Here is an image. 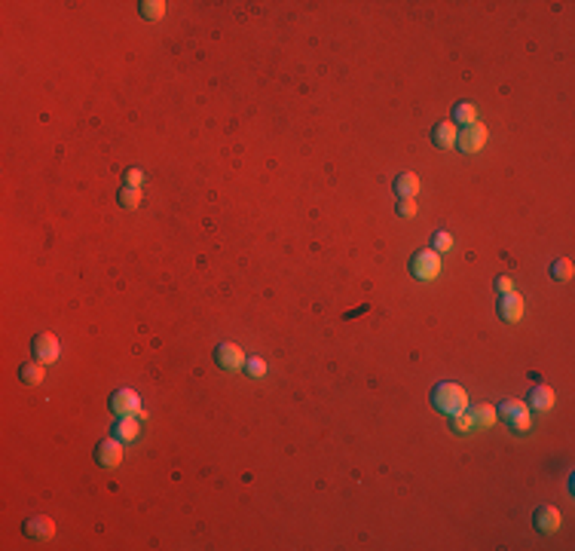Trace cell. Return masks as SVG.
I'll return each mask as SVG.
<instances>
[{"label": "cell", "instance_id": "19", "mask_svg": "<svg viewBox=\"0 0 575 551\" xmlns=\"http://www.w3.org/2000/svg\"><path fill=\"white\" fill-rule=\"evenodd\" d=\"M472 417H474V426H481V429H493L499 423V413H496L493 404H478L472 411Z\"/></svg>", "mask_w": 575, "mask_h": 551}, {"label": "cell", "instance_id": "21", "mask_svg": "<svg viewBox=\"0 0 575 551\" xmlns=\"http://www.w3.org/2000/svg\"><path fill=\"white\" fill-rule=\"evenodd\" d=\"M450 429H453V432H459V435H468V432H472V429H478V426H474V417H472V413H468V411H462V413H456V417H453Z\"/></svg>", "mask_w": 575, "mask_h": 551}, {"label": "cell", "instance_id": "17", "mask_svg": "<svg viewBox=\"0 0 575 551\" xmlns=\"http://www.w3.org/2000/svg\"><path fill=\"white\" fill-rule=\"evenodd\" d=\"M166 12H168L166 0H141L138 3V16L147 19V22H159V19H166Z\"/></svg>", "mask_w": 575, "mask_h": 551}, {"label": "cell", "instance_id": "25", "mask_svg": "<svg viewBox=\"0 0 575 551\" xmlns=\"http://www.w3.org/2000/svg\"><path fill=\"white\" fill-rule=\"evenodd\" d=\"M123 178H126V187H138L141 190V184H144V172L141 169H126V172H123Z\"/></svg>", "mask_w": 575, "mask_h": 551}, {"label": "cell", "instance_id": "11", "mask_svg": "<svg viewBox=\"0 0 575 551\" xmlns=\"http://www.w3.org/2000/svg\"><path fill=\"white\" fill-rule=\"evenodd\" d=\"M496 313H499L502 321H508V325H514V321L524 319V297H520L518 291H508L502 294L499 306H496Z\"/></svg>", "mask_w": 575, "mask_h": 551}, {"label": "cell", "instance_id": "5", "mask_svg": "<svg viewBox=\"0 0 575 551\" xmlns=\"http://www.w3.org/2000/svg\"><path fill=\"white\" fill-rule=\"evenodd\" d=\"M245 352L239 350L236 343H218L214 346V365L227 374H236V371H245Z\"/></svg>", "mask_w": 575, "mask_h": 551}, {"label": "cell", "instance_id": "20", "mask_svg": "<svg viewBox=\"0 0 575 551\" xmlns=\"http://www.w3.org/2000/svg\"><path fill=\"white\" fill-rule=\"evenodd\" d=\"M548 273H551V279H554V282H570V279H572V273H575V267H572V260H570V258H557V260H551Z\"/></svg>", "mask_w": 575, "mask_h": 551}, {"label": "cell", "instance_id": "1", "mask_svg": "<svg viewBox=\"0 0 575 551\" xmlns=\"http://www.w3.org/2000/svg\"><path fill=\"white\" fill-rule=\"evenodd\" d=\"M431 408L447 413V417H456V413L468 411V392L459 383H437L431 389Z\"/></svg>", "mask_w": 575, "mask_h": 551}, {"label": "cell", "instance_id": "16", "mask_svg": "<svg viewBox=\"0 0 575 551\" xmlns=\"http://www.w3.org/2000/svg\"><path fill=\"white\" fill-rule=\"evenodd\" d=\"M18 380L28 386H40L47 380V365L43 362H28V365H18Z\"/></svg>", "mask_w": 575, "mask_h": 551}, {"label": "cell", "instance_id": "7", "mask_svg": "<svg viewBox=\"0 0 575 551\" xmlns=\"http://www.w3.org/2000/svg\"><path fill=\"white\" fill-rule=\"evenodd\" d=\"M487 141H489V132H487V126H481V123L462 126L459 135H456V144H459L462 154H478V150H483Z\"/></svg>", "mask_w": 575, "mask_h": 551}, {"label": "cell", "instance_id": "24", "mask_svg": "<svg viewBox=\"0 0 575 551\" xmlns=\"http://www.w3.org/2000/svg\"><path fill=\"white\" fill-rule=\"evenodd\" d=\"M450 248H453V236H450L447 230H437V233L431 236V252L444 254V252H450Z\"/></svg>", "mask_w": 575, "mask_h": 551}, {"label": "cell", "instance_id": "10", "mask_svg": "<svg viewBox=\"0 0 575 551\" xmlns=\"http://www.w3.org/2000/svg\"><path fill=\"white\" fill-rule=\"evenodd\" d=\"M25 536L28 539H34V542H49L52 536H55V521L47 515H34V517H28L25 521Z\"/></svg>", "mask_w": 575, "mask_h": 551}, {"label": "cell", "instance_id": "6", "mask_svg": "<svg viewBox=\"0 0 575 551\" xmlns=\"http://www.w3.org/2000/svg\"><path fill=\"white\" fill-rule=\"evenodd\" d=\"M58 337L49 331H40L34 334V340H31V356H34V362H43V365H52L58 362Z\"/></svg>", "mask_w": 575, "mask_h": 551}, {"label": "cell", "instance_id": "12", "mask_svg": "<svg viewBox=\"0 0 575 551\" xmlns=\"http://www.w3.org/2000/svg\"><path fill=\"white\" fill-rule=\"evenodd\" d=\"M529 411H539V413H548L554 408V402H557V395H554V389L551 386H545V383H535L533 389H529Z\"/></svg>", "mask_w": 575, "mask_h": 551}, {"label": "cell", "instance_id": "4", "mask_svg": "<svg viewBox=\"0 0 575 551\" xmlns=\"http://www.w3.org/2000/svg\"><path fill=\"white\" fill-rule=\"evenodd\" d=\"M107 404H110V413H114V417H138L141 413V419H144L141 398H138L135 389H116Z\"/></svg>", "mask_w": 575, "mask_h": 551}, {"label": "cell", "instance_id": "22", "mask_svg": "<svg viewBox=\"0 0 575 551\" xmlns=\"http://www.w3.org/2000/svg\"><path fill=\"white\" fill-rule=\"evenodd\" d=\"M116 202H120L123 208H138L141 206V190L138 187H123L120 196H116Z\"/></svg>", "mask_w": 575, "mask_h": 551}, {"label": "cell", "instance_id": "2", "mask_svg": "<svg viewBox=\"0 0 575 551\" xmlns=\"http://www.w3.org/2000/svg\"><path fill=\"white\" fill-rule=\"evenodd\" d=\"M499 413V419L508 426L511 432H518V435H526L529 429H533V411H529L526 402H518V398H505V402L496 408Z\"/></svg>", "mask_w": 575, "mask_h": 551}, {"label": "cell", "instance_id": "26", "mask_svg": "<svg viewBox=\"0 0 575 551\" xmlns=\"http://www.w3.org/2000/svg\"><path fill=\"white\" fill-rule=\"evenodd\" d=\"M398 215H401V218H413V215H416V202L413 199H401V202H398Z\"/></svg>", "mask_w": 575, "mask_h": 551}, {"label": "cell", "instance_id": "27", "mask_svg": "<svg viewBox=\"0 0 575 551\" xmlns=\"http://www.w3.org/2000/svg\"><path fill=\"white\" fill-rule=\"evenodd\" d=\"M496 291H499V294L514 291V279H511V276H499V279H496Z\"/></svg>", "mask_w": 575, "mask_h": 551}, {"label": "cell", "instance_id": "14", "mask_svg": "<svg viewBox=\"0 0 575 551\" xmlns=\"http://www.w3.org/2000/svg\"><path fill=\"white\" fill-rule=\"evenodd\" d=\"M138 432H141L138 417H120V419L114 423V438H120L123 444L135 441V438H138Z\"/></svg>", "mask_w": 575, "mask_h": 551}, {"label": "cell", "instance_id": "15", "mask_svg": "<svg viewBox=\"0 0 575 551\" xmlns=\"http://www.w3.org/2000/svg\"><path fill=\"white\" fill-rule=\"evenodd\" d=\"M416 193H420V178H416L413 172H404L395 178V196L398 199H416Z\"/></svg>", "mask_w": 575, "mask_h": 551}, {"label": "cell", "instance_id": "18", "mask_svg": "<svg viewBox=\"0 0 575 551\" xmlns=\"http://www.w3.org/2000/svg\"><path fill=\"white\" fill-rule=\"evenodd\" d=\"M472 123H478V108H474L472 101H459L453 108V126H472Z\"/></svg>", "mask_w": 575, "mask_h": 551}, {"label": "cell", "instance_id": "23", "mask_svg": "<svg viewBox=\"0 0 575 551\" xmlns=\"http://www.w3.org/2000/svg\"><path fill=\"white\" fill-rule=\"evenodd\" d=\"M266 371H270V367H266V362H264L260 356H251V358L245 362V374H248L251 380H264Z\"/></svg>", "mask_w": 575, "mask_h": 551}, {"label": "cell", "instance_id": "8", "mask_svg": "<svg viewBox=\"0 0 575 551\" xmlns=\"http://www.w3.org/2000/svg\"><path fill=\"white\" fill-rule=\"evenodd\" d=\"M533 527L539 530L541 536H554L563 527V515H560L554 505H539V509L533 511Z\"/></svg>", "mask_w": 575, "mask_h": 551}, {"label": "cell", "instance_id": "3", "mask_svg": "<svg viewBox=\"0 0 575 551\" xmlns=\"http://www.w3.org/2000/svg\"><path fill=\"white\" fill-rule=\"evenodd\" d=\"M410 276L420 282H435L441 276V254L426 248V252H416L410 258Z\"/></svg>", "mask_w": 575, "mask_h": 551}, {"label": "cell", "instance_id": "9", "mask_svg": "<svg viewBox=\"0 0 575 551\" xmlns=\"http://www.w3.org/2000/svg\"><path fill=\"white\" fill-rule=\"evenodd\" d=\"M95 463L101 465V469H120V463H123V441L120 438H104V441L95 448Z\"/></svg>", "mask_w": 575, "mask_h": 551}, {"label": "cell", "instance_id": "13", "mask_svg": "<svg viewBox=\"0 0 575 551\" xmlns=\"http://www.w3.org/2000/svg\"><path fill=\"white\" fill-rule=\"evenodd\" d=\"M456 135H459V126H453V123H437V126L431 129V144L441 150H450V147H456Z\"/></svg>", "mask_w": 575, "mask_h": 551}]
</instances>
